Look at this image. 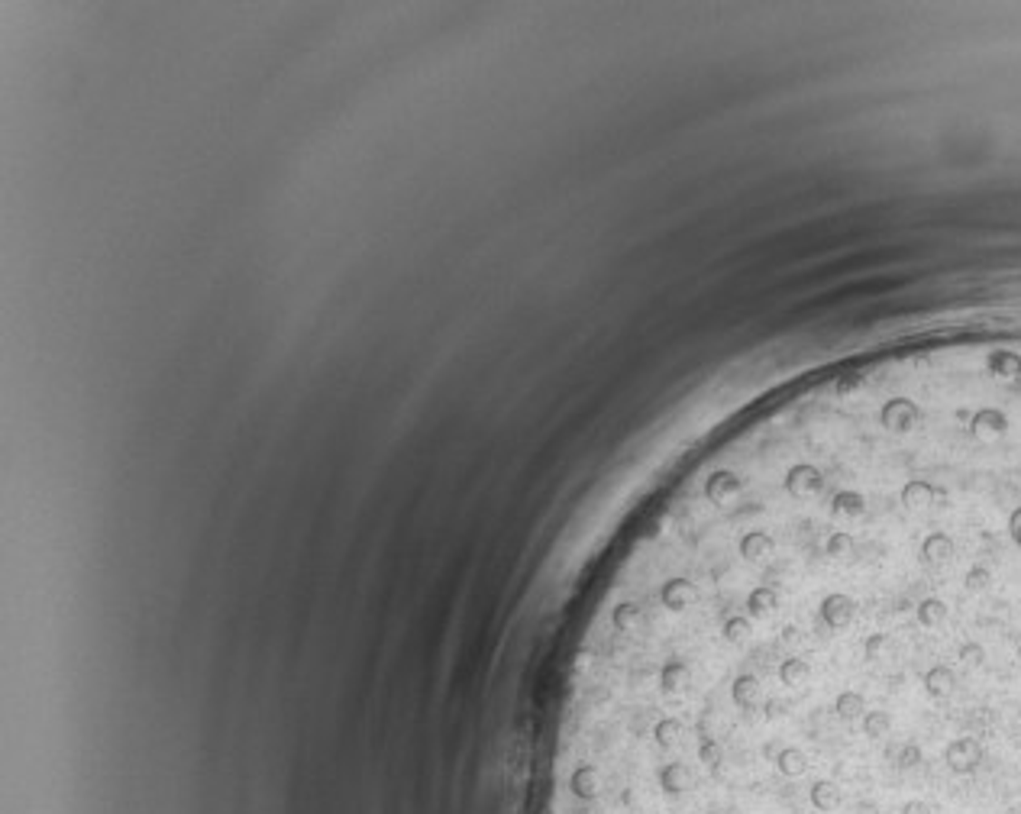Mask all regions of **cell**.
I'll use <instances>...</instances> for the list:
<instances>
[{
    "instance_id": "1",
    "label": "cell",
    "mask_w": 1021,
    "mask_h": 814,
    "mask_svg": "<svg viewBox=\"0 0 1021 814\" xmlns=\"http://www.w3.org/2000/svg\"><path fill=\"white\" fill-rule=\"evenodd\" d=\"M986 762V743L973 733H957L954 741H948L944 747V766H948L954 776H973V772L983 770Z\"/></svg>"
},
{
    "instance_id": "2",
    "label": "cell",
    "mask_w": 1021,
    "mask_h": 814,
    "mask_svg": "<svg viewBox=\"0 0 1021 814\" xmlns=\"http://www.w3.org/2000/svg\"><path fill=\"white\" fill-rule=\"evenodd\" d=\"M766 753H770V762L776 766V772L783 779H799L808 772V753L802 747H795V743H785V747H776V743H766Z\"/></svg>"
},
{
    "instance_id": "3",
    "label": "cell",
    "mask_w": 1021,
    "mask_h": 814,
    "mask_svg": "<svg viewBox=\"0 0 1021 814\" xmlns=\"http://www.w3.org/2000/svg\"><path fill=\"white\" fill-rule=\"evenodd\" d=\"M857 727L870 743H886L892 737V714L886 708H866Z\"/></svg>"
},
{
    "instance_id": "4",
    "label": "cell",
    "mask_w": 1021,
    "mask_h": 814,
    "mask_svg": "<svg viewBox=\"0 0 1021 814\" xmlns=\"http://www.w3.org/2000/svg\"><path fill=\"white\" fill-rule=\"evenodd\" d=\"M808 801H812V808H818V811H834V808L841 805V785H837L834 779H818V782H812V789H808Z\"/></svg>"
},
{
    "instance_id": "5",
    "label": "cell",
    "mask_w": 1021,
    "mask_h": 814,
    "mask_svg": "<svg viewBox=\"0 0 1021 814\" xmlns=\"http://www.w3.org/2000/svg\"><path fill=\"white\" fill-rule=\"evenodd\" d=\"M889 756H892V762H896V770H918V766L925 762V750H921V743L918 741L892 743V747H889Z\"/></svg>"
},
{
    "instance_id": "6",
    "label": "cell",
    "mask_w": 1021,
    "mask_h": 814,
    "mask_svg": "<svg viewBox=\"0 0 1021 814\" xmlns=\"http://www.w3.org/2000/svg\"><path fill=\"white\" fill-rule=\"evenodd\" d=\"M899 814H934V811H931V805H928V801H921V799H909L902 808H899Z\"/></svg>"
}]
</instances>
